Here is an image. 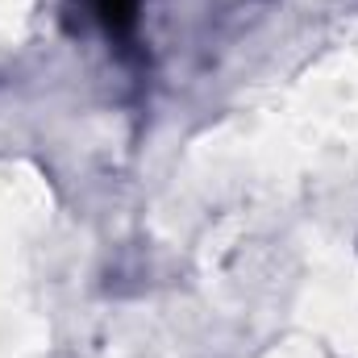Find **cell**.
<instances>
[{"label":"cell","instance_id":"cell-1","mask_svg":"<svg viewBox=\"0 0 358 358\" xmlns=\"http://www.w3.org/2000/svg\"><path fill=\"white\" fill-rule=\"evenodd\" d=\"M88 8L108 34H125L138 21V0H88Z\"/></svg>","mask_w":358,"mask_h":358}]
</instances>
